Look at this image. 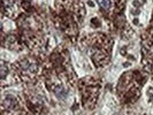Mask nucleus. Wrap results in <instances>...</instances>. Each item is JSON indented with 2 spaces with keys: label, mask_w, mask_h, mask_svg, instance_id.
<instances>
[{
  "label": "nucleus",
  "mask_w": 153,
  "mask_h": 115,
  "mask_svg": "<svg viewBox=\"0 0 153 115\" xmlns=\"http://www.w3.org/2000/svg\"><path fill=\"white\" fill-rule=\"evenodd\" d=\"M99 5L100 7H102L104 9L108 10L111 6H112V0H99Z\"/></svg>",
  "instance_id": "f257e3e1"
},
{
  "label": "nucleus",
  "mask_w": 153,
  "mask_h": 115,
  "mask_svg": "<svg viewBox=\"0 0 153 115\" xmlns=\"http://www.w3.org/2000/svg\"><path fill=\"white\" fill-rule=\"evenodd\" d=\"M54 92H55V94L58 96V97H62V96H65L66 94V91L61 89V88H56V89H54Z\"/></svg>",
  "instance_id": "f03ea898"
}]
</instances>
